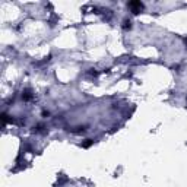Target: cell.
<instances>
[{
    "label": "cell",
    "mask_w": 187,
    "mask_h": 187,
    "mask_svg": "<svg viewBox=\"0 0 187 187\" xmlns=\"http://www.w3.org/2000/svg\"><path fill=\"white\" fill-rule=\"evenodd\" d=\"M129 7L133 10V13H139L142 9H143V5L140 2H130L129 3Z\"/></svg>",
    "instance_id": "obj_1"
},
{
    "label": "cell",
    "mask_w": 187,
    "mask_h": 187,
    "mask_svg": "<svg viewBox=\"0 0 187 187\" xmlns=\"http://www.w3.org/2000/svg\"><path fill=\"white\" fill-rule=\"evenodd\" d=\"M22 98H24L25 101H29V100L32 98V94H31V91H29V89H25V91H24V94H22Z\"/></svg>",
    "instance_id": "obj_2"
},
{
    "label": "cell",
    "mask_w": 187,
    "mask_h": 187,
    "mask_svg": "<svg viewBox=\"0 0 187 187\" xmlns=\"http://www.w3.org/2000/svg\"><path fill=\"white\" fill-rule=\"evenodd\" d=\"M123 24H124V25H123V28H124V29H127V28L130 29V28H132V22H130V19H124V22H123Z\"/></svg>",
    "instance_id": "obj_3"
},
{
    "label": "cell",
    "mask_w": 187,
    "mask_h": 187,
    "mask_svg": "<svg viewBox=\"0 0 187 187\" xmlns=\"http://www.w3.org/2000/svg\"><path fill=\"white\" fill-rule=\"evenodd\" d=\"M92 143H94V140H92V139H86V142H83V145H82V146H83V148H89Z\"/></svg>",
    "instance_id": "obj_4"
},
{
    "label": "cell",
    "mask_w": 187,
    "mask_h": 187,
    "mask_svg": "<svg viewBox=\"0 0 187 187\" xmlns=\"http://www.w3.org/2000/svg\"><path fill=\"white\" fill-rule=\"evenodd\" d=\"M7 120H9V118H7V114H6V113H3V116H2V121H3V126H5V124L7 123Z\"/></svg>",
    "instance_id": "obj_5"
}]
</instances>
